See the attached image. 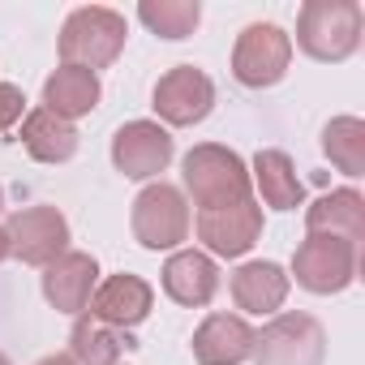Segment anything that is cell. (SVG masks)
<instances>
[{
  "mask_svg": "<svg viewBox=\"0 0 365 365\" xmlns=\"http://www.w3.org/2000/svg\"><path fill=\"white\" fill-rule=\"evenodd\" d=\"M365 14L356 0H309L297 14V43L314 61H348L361 48Z\"/></svg>",
  "mask_w": 365,
  "mask_h": 365,
  "instance_id": "cell-1",
  "label": "cell"
},
{
  "mask_svg": "<svg viewBox=\"0 0 365 365\" xmlns=\"http://www.w3.org/2000/svg\"><path fill=\"white\" fill-rule=\"evenodd\" d=\"M125 18L116 9H103V5H86V9H73L65 18V31H61V61L73 65V69H108L120 48H125Z\"/></svg>",
  "mask_w": 365,
  "mask_h": 365,
  "instance_id": "cell-2",
  "label": "cell"
},
{
  "mask_svg": "<svg viewBox=\"0 0 365 365\" xmlns=\"http://www.w3.org/2000/svg\"><path fill=\"white\" fill-rule=\"evenodd\" d=\"M185 190L194 194V207H224V202H241L250 198V172L241 163L237 150L202 142L185 155Z\"/></svg>",
  "mask_w": 365,
  "mask_h": 365,
  "instance_id": "cell-3",
  "label": "cell"
},
{
  "mask_svg": "<svg viewBox=\"0 0 365 365\" xmlns=\"http://www.w3.org/2000/svg\"><path fill=\"white\" fill-rule=\"evenodd\" d=\"M194 228V215H190V202L176 185H146L133 202V237L138 245L146 250H172L190 237Z\"/></svg>",
  "mask_w": 365,
  "mask_h": 365,
  "instance_id": "cell-4",
  "label": "cell"
},
{
  "mask_svg": "<svg viewBox=\"0 0 365 365\" xmlns=\"http://www.w3.org/2000/svg\"><path fill=\"white\" fill-rule=\"evenodd\" d=\"M327 335L309 314H279L254 331V365H322Z\"/></svg>",
  "mask_w": 365,
  "mask_h": 365,
  "instance_id": "cell-5",
  "label": "cell"
},
{
  "mask_svg": "<svg viewBox=\"0 0 365 365\" xmlns=\"http://www.w3.org/2000/svg\"><path fill=\"white\" fill-rule=\"evenodd\" d=\"M292 65V39L275 26V22H254L241 31L237 48H232V73L241 86L262 91L275 86Z\"/></svg>",
  "mask_w": 365,
  "mask_h": 365,
  "instance_id": "cell-6",
  "label": "cell"
},
{
  "mask_svg": "<svg viewBox=\"0 0 365 365\" xmlns=\"http://www.w3.org/2000/svg\"><path fill=\"white\" fill-rule=\"evenodd\" d=\"M292 275H297L301 288H309L318 297L344 292L356 279V245L344 241V237H318V232H309L297 245Z\"/></svg>",
  "mask_w": 365,
  "mask_h": 365,
  "instance_id": "cell-7",
  "label": "cell"
},
{
  "mask_svg": "<svg viewBox=\"0 0 365 365\" xmlns=\"http://www.w3.org/2000/svg\"><path fill=\"white\" fill-rule=\"evenodd\" d=\"M5 232H9V250L31 267H52L56 258L69 254V224H65V215L56 207L14 211Z\"/></svg>",
  "mask_w": 365,
  "mask_h": 365,
  "instance_id": "cell-8",
  "label": "cell"
},
{
  "mask_svg": "<svg viewBox=\"0 0 365 365\" xmlns=\"http://www.w3.org/2000/svg\"><path fill=\"white\" fill-rule=\"evenodd\" d=\"M198 241L220 254V258H241L258 237H262V207L254 198L241 202H224V207H207L194 215Z\"/></svg>",
  "mask_w": 365,
  "mask_h": 365,
  "instance_id": "cell-9",
  "label": "cell"
},
{
  "mask_svg": "<svg viewBox=\"0 0 365 365\" xmlns=\"http://www.w3.org/2000/svg\"><path fill=\"white\" fill-rule=\"evenodd\" d=\"M215 108V86L202 69L194 65H176L155 82V112L168 125H198Z\"/></svg>",
  "mask_w": 365,
  "mask_h": 365,
  "instance_id": "cell-10",
  "label": "cell"
},
{
  "mask_svg": "<svg viewBox=\"0 0 365 365\" xmlns=\"http://www.w3.org/2000/svg\"><path fill=\"white\" fill-rule=\"evenodd\" d=\"M172 159V138L163 125L155 120H129L125 129H116L112 138V163L133 176V180H146V176H159Z\"/></svg>",
  "mask_w": 365,
  "mask_h": 365,
  "instance_id": "cell-11",
  "label": "cell"
},
{
  "mask_svg": "<svg viewBox=\"0 0 365 365\" xmlns=\"http://www.w3.org/2000/svg\"><path fill=\"white\" fill-rule=\"evenodd\" d=\"M150 305H155L150 284L120 271V275H108V279L95 288V297H91V318H99V322H108V327H116V331H129V327H138V322L150 314Z\"/></svg>",
  "mask_w": 365,
  "mask_h": 365,
  "instance_id": "cell-12",
  "label": "cell"
},
{
  "mask_svg": "<svg viewBox=\"0 0 365 365\" xmlns=\"http://www.w3.org/2000/svg\"><path fill=\"white\" fill-rule=\"evenodd\" d=\"M198 365H241L254 356V327L241 314H211L194 331Z\"/></svg>",
  "mask_w": 365,
  "mask_h": 365,
  "instance_id": "cell-13",
  "label": "cell"
},
{
  "mask_svg": "<svg viewBox=\"0 0 365 365\" xmlns=\"http://www.w3.org/2000/svg\"><path fill=\"white\" fill-rule=\"evenodd\" d=\"M163 292L176 301V305H207L215 292H220V267L211 262V254H198V250H180L168 258L163 267Z\"/></svg>",
  "mask_w": 365,
  "mask_h": 365,
  "instance_id": "cell-14",
  "label": "cell"
},
{
  "mask_svg": "<svg viewBox=\"0 0 365 365\" xmlns=\"http://www.w3.org/2000/svg\"><path fill=\"white\" fill-rule=\"evenodd\" d=\"M95 288H99V267L91 254H65L43 275V297L65 314H82L95 297Z\"/></svg>",
  "mask_w": 365,
  "mask_h": 365,
  "instance_id": "cell-15",
  "label": "cell"
},
{
  "mask_svg": "<svg viewBox=\"0 0 365 365\" xmlns=\"http://www.w3.org/2000/svg\"><path fill=\"white\" fill-rule=\"evenodd\" d=\"M305 228L318 237H344L352 245H361L365 237V198L356 190H335L322 194L309 211H305Z\"/></svg>",
  "mask_w": 365,
  "mask_h": 365,
  "instance_id": "cell-16",
  "label": "cell"
},
{
  "mask_svg": "<svg viewBox=\"0 0 365 365\" xmlns=\"http://www.w3.org/2000/svg\"><path fill=\"white\" fill-rule=\"evenodd\" d=\"M99 73L91 69H73V65H61L48 82H43V103L52 116L61 120H73V116H86L99 108Z\"/></svg>",
  "mask_w": 365,
  "mask_h": 365,
  "instance_id": "cell-17",
  "label": "cell"
},
{
  "mask_svg": "<svg viewBox=\"0 0 365 365\" xmlns=\"http://www.w3.org/2000/svg\"><path fill=\"white\" fill-rule=\"evenodd\" d=\"M288 297V275L275 262H245L232 275V301L245 314H275Z\"/></svg>",
  "mask_w": 365,
  "mask_h": 365,
  "instance_id": "cell-18",
  "label": "cell"
},
{
  "mask_svg": "<svg viewBox=\"0 0 365 365\" xmlns=\"http://www.w3.org/2000/svg\"><path fill=\"white\" fill-rule=\"evenodd\" d=\"M22 146L39 163H65L78 155V129H73V120H61L48 108H39V112L22 116Z\"/></svg>",
  "mask_w": 365,
  "mask_h": 365,
  "instance_id": "cell-19",
  "label": "cell"
},
{
  "mask_svg": "<svg viewBox=\"0 0 365 365\" xmlns=\"http://www.w3.org/2000/svg\"><path fill=\"white\" fill-rule=\"evenodd\" d=\"M133 348V339L99 318H78L73 322V335H69V356L73 365H120V352Z\"/></svg>",
  "mask_w": 365,
  "mask_h": 365,
  "instance_id": "cell-20",
  "label": "cell"
},
{
  "mask_svg": "<svg viewBox=\"0 0 365 365\" xmlns=\"http://www.w3.org/2000/svg\"><path fill=\"white\" fill-rule=\"evenodd\" d=\"M254 180L262 190V202L275 211H297L305 198V185L297 180V168L284 150H258L254 159Z\"/></svg>",
  "mask_w": 365,
  "mask_h": 365,
  "instance_id": "cell-21",
  "label": "cell"
},
{
  "mask_svg": "<svg viewBox=\"0 0 365 365\" xmlns=\"http://www.w3.org/2000/svg\"><path fill=\"white\" fill-rule=\"evenodd\" d=\"M322 150L331 155V163L344 176H361L365 172V125L356 116H335L322 133Z\"/></svg>",
  "mask_w": 365,
  "mask_h": 365,
  "instance_id": "cell-22",
  "label": "cell"
},
{
  "mask_svg": "<svg viewBox=\"0 0 365 365\" xmlns=\"http://www.w3.org/2000/svg\"><path fill=\"white\" fill-rule=\"evenodd\" d=\"M138 18L163 39H185V35H194V26L202 18V5L198 0H146L138 9Z\"/></svg>",
  "mask_w": 365,
  "mask_h": 365,
  "instance_id": "cell-23",
  "label": "cell"
},
{
  "mask_svg": "<svg viewBox=\"0 0 365 365\" xmlns=\"http://www.w3.org/2000/svg\"><path fill=\"white\" fill-rule=\"evenodd\" d=\"M22 116H26V95L18 86H9V82H0V133L14 129Z\"/></svg>",
  "mask_w": 365,
  "mask_h": 365,
  "instance_id": "cell-24",
  "label": "cell"
},
{
  "mask_svg": "<svg viewBox=\"0 0 365 365\" xmlns=\"http://www.w3.org/2000/svg\"><path fill=\"white\" fill-rule=\"evenodd\" d=\"M9 254H14V250H9V232H5V228H0V262H5Z\"/></svg>",
  "mask_w": 365,
  "mask_h": 365,
  "instance_id": "cell-25",
  "label": "cell"
},
{
  "mask_svg": "<svg viewBox=\"0 0 365 365\" xmlns=\"http://www.w3.org/2000/svg\"><path fill=\"white\" fill-rule=\"evenodd\" d=\"M39 365H73V356H61V352H56V356H43Z\"/></svg>",
  "mask_w": 365,
  "mask_h": 365,
  "instance_id": "cell-26",
  "label": "cell"
},
{
  "mask_svg": "<svg viewBox=\"0 0 365 365\" xmlns=\"http://www.w3.org/2000/svg\"><path fill=\"white\" fill-rule=\"evenodd\" d=\"M0 365H9V356H5V352H0Z\"/></svg>",
  "mask_w": 365,
  "mask_h": 365,
  "instance_id": "cell-27",
  "label": "cell"
},
{
  "mask_svg": "<svg viewBox=\"0 0 365 365\" xmlns=\"http://www.w3.org/2000/svg\"><path fill=\"white\" fill-rule=\"evenodd\" d=\"M0 207H5V190H0Z\"/></svg>",
  "mask_w": 365,
  "mask_h": 365,
  "instance_id": "cell-28",
  "label": "cell"
}]
</instances>
